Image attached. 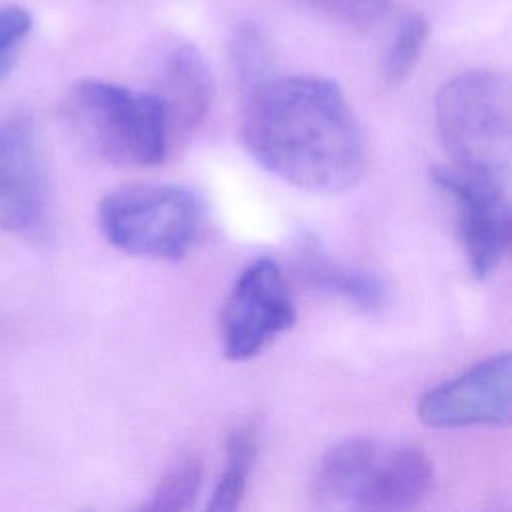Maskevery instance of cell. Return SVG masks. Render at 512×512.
<instances>
[{"label": "cell", "instance_id": "cell-1", "mask_svg": "<svg viewBox=\"0 0 512 512\" xmlns=\"http://www.w3.org/2000/svg\"><path fill=\"white\" fill-rule=\"evenodd\" d=\"M242 142L270 174L314 194L346 192L366 170L360 122L322 76H272L248 90Z\"/></svg>", "mask_w": 512, "mask_h": 512}, {"label": "cell", "instance_id": "cell-2", "mask_svg": "<svg viewBox=\"0 0 512 512\" xmlns=\"http://www.w3.org/2000/svg\"><path fill=\"white\" fill-rule=\"evenodd\" d=\"M60 116L74 144L104 164L154 166L172 146L164 108L148 90L84 78L66 92Z\"/></svg>", "mask_w": 512, "mask_h": 512}, {"label": "cell", "instance_id": "cell-3", "mask_svg": "<svg viewBox=\"0 0 512 512\" xmlns=\"http://www.w3.org/2000/svg\"><path fill=\"white\" fill-rule=\"evenodd\" d=\"M448 164L506 180L512 152V94L504 74L468 70L446 82L434 104Z\"/></svg>", "mask_w": 512, "mask_h": 512}, {"label": "cell", "instance_id": "cell-4", "mask_svg": "<svg viewBox=\"0 0 512 512\" xmlns=\"http://www.w3.org/2000/svg\"><path fill=\"white\" fill-rule=\"evenodd\" d=\"M202 208L176 184H134L108 192L98 204L102 236L120 252L180 260L198 234Z\"/></svg>", "mask_w": 512, "mask_h": 512}, {"label": "cell", "instance_id": "cell-5", "mask_svg": "<svg viewBox=\"0 0 512 512\" xmlns=\"http://www.w3.org/2000/svg\"><path fill=\"white\" fill-rule=\"evenodd\" d=\"M430 176L454 200L458 234L472 274L478 280L488 278L510 246L506 180L452 164L434 166Z\"/></svg>", "mask_w": 512, "mask_h": 512}, {"label": "cell", "instance_id": "cell-6", "mask_svg": "<svg viewBox=\"0 0 512 512\" xmlns=\"http://www.w3.org/2000/svg\"><path fill=\"white\" fill-rule=\"evenodd\" d=\"M296 320L282 270L268 258L250 262L236 278L222 310V344L230 360L260 354Z\"/></svg>", "mask_w": 512, "mask_h": 512}, {"label": "cell", "instance_id": "cell-7", "mask_svg": "<svg viewBox=\"0 0 512 512\" xmlns=\"http://www.w3.org/2000/svg\"><path fill=\"white\" fill-rule=\"evenodd\" d=\"M52 192L32 116L0 122V228L20 236L46 232Z\"/></svg>", "mask_w": 512, "mask_h": 512}, {"label": "cell", "instance_id": "cell-8", "mask_svg": "<svg viewBox=\"0 0 512 512\" xmlns=\"http://www.w3.org/2000/svg\"><path fill=\"white\" fill-rule=\"evenodd\" d=\"M510 404L512 360L510 354H500L428 390L420 398L418 418L434 428L506 424L510 420Z\"/></svg>", "mask_w": 512, "mask_h": 512}, {"label": "cell", "instance_id": "cell-9", "mask_svg": "<svg viewBox=\"0 0 512 512\" xmlns=\"http://www.w3.org/2000/svg\"><path fill=\"white\" fill-rule=\"evenodd\" d=\"M152 92L164 108L170 140L174 142L190 136L210 112L214 98L212 72L192 44H176L164 54L158 84Z\"/></svg>", "mask_w": 512, "mask_h": 512}, {"label": "cell", "instance_id": "cell-10", "mask_svg": "<svg viewBox=\"0 0 512 512\" xmlns=\"http://www.w3.org/2000/svg\"><path fill=\"white\" fill-rule=\"evenodd\" d=\"M430 484V458L420 448H396L384 458L378 456L344 512H410Z\"/></svg>", "mask_w": 512, "mask_h": 512}, {"label": "cell", "instance_id": "cell-11", "mask_svg": "<svg viewBox=\"0 0 512 512\" xmlns=\"http://www.w3.org/2000/svg\"><path fill=\"white\" fill-rule=\"evenodd\" d=\"M296 272L310 288L336 296L362 312H378L386 306L388 290L378 276L336 262L314 236H302L296 244Z\"/></svg>", "mask_w": 512, "mask_h": 512}, {"label": "cell", "instance_id": "cell-12", "mask_svg": "<svg viewBox=\"0 0 512 512\" xmlns=\"http://www.w3.org/2000/svg\"><path fill=\"white\" fill-rule=\"evenodd\" d=\"M372 440L356 436L332 446L318 464L312 494L320 508L344 512L378 460Z\"/></svg>", "mask_w": 512, "mask_h": 512}, {"label": "cell", "instance_id": "cell-13", "mask_svg": "<svg viewBox=\"0 0 512 512\" xmlns=\"http://www.w3.org/2000/svg\"><path fill=\"white\" fill-rule=\"evenodd\" d=\"M256 456V442L250 430H236L226 442V470L216 482L204 512H238Z\"/></svg>", "mask_w": 512, "mask_h": 512}, {"label": "cell", "instance_id": "cell-14", "mask_svg": "<svg viewBox=\"0 0 512 512\" xmlns=\"http://www.w3.org/2000/svg\"><path fill=\"white\" fill-rule=\"evenodd\" d=\"M428 38V22L420 12L406 14L396 26L384 52L380 74L388 88L402 84L416 66Z\"/></svg>", "mask_w": 512, "mask_h": 512}, {"label": "cell", "instance_id": "cell-15", "mask_svg": "<svg viewBox=\"0 0 512 512\" xmlns=\"http://www.w3.org/2000/svg\"><path fill=\"white\" fill-rule=\"evenodd\" d=\"M202 482V464L188 454L178 458L158 482L152 498L136 512H188Z\"/></svg>", "mask_w": 512, "mask_h": 512}, {"label": "cell", "instance_id": "cell-16", "mask_svg": "<svg viewBox=\"0 0 512 512\" xmlns=\"http://www.w3.org/2000/svg\"><path fill=\"white\" fill-rule=\"evenodd\" d=\"M230 54H232L236 76L240 78V84L244 86L246 92L256 88L264 80L272 78L270 48L266 44L262 30L256 24L252 22L238 24L230 40Z\"/></svg>", "mask_w": 512, "mask_h": 512}, {"label": "cell", "instance_id": "cell-17", "mask_svg": "<svg viewBox=\"0 0 512 512\" xmlns=\"http://www.w3.org/2000/svg\"><path fill=\"white\" fill-rule=\"evenodd\" d=\"M298 2L336 24H342L354 30H368L386 16L392 0H298Z\"/></svg>", "mask_w": 512, "mask_h": 512}, {"label": "cell", "instance_id": "cell-18", "mask_svg": "<svg viewBox=\"0 0 512 512\" xmlns=\"http://www.w3.org/2000/svg\"><path fill=\"white\" fill-rule=\"evenodd\" d=\"M32 30V16L24 6H0V78L12 68Z\"/></svg>", "mask_w": 512, "mask_h": 512}, {"label": "cell", "instance_id": "cell-19", "mask_svg": "<svg viewBox=\"0 0 512 512\" xmlns=\"http://www.w3.org/2000/svg\"><path fill=\"white\" fill-rule=\"evenodd\" d=\"M484 512H506L504 508H490V510H484Z\"/></svg>", "mask_w": 512, "mask_h": 512}]
</instances>
